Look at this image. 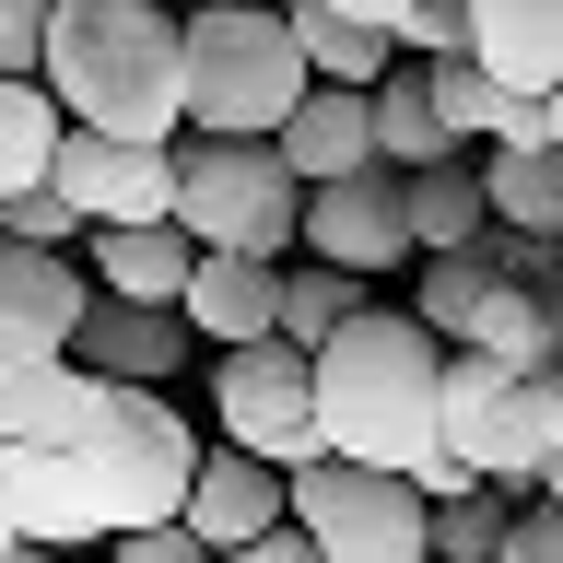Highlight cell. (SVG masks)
I'll use <instances>...</instances> for the list:
<instances>
[{
  "label": "cell",
  "mask_w": 563,
  "mask_h": 563,
  "mask_svg": "<svg viewBox=\"0 0 563 563\" xmlns=\"http://www.w3.org/2000/svg\"><path fill=\"white\" fill-rule=\"evenodd\" d=\"M59 141H70V106L47 95V70H0V200H24L59 176Z\"/></svg>",
  "instance_id": "cell-20"
},
{
  "label": "cell",
  "mask_w": 563,
  "mask_h": 563,
  "mask_svg": "<svg viewBox=\"0 0 563 563\" xmlns=\"http://www.w3.org/2000/svg\"><path fill=\"white\" fill-rule=\"evenodd\" d=\"M47 95L70 106V130L176 141L188 130V12H165V0H59Z\"/></svg>",
  "instance_id": "cell-2"
},
{
  "label": "cell",
  "mask_w": 563,
  "mask_h": 563,
  "mask_svg": "<svg viewBox=\"0 0 563 563\" xmlns=\"http://www.w3.org/2000/svg\"><path fill=\"white\" fill-rule=\"evenodd\" d=\"M376 153H387L399 176H411V165H446V153H457V141H446V118H434V95H422V59L376 82Z\"/></svg>",
  "instance_id": "cell-27"
},
{
  "label": "cell",
  "mask_w": 563,
  "mask_h": 563,
  "mask_svg": "<svg viewBox=\"0 0 563 563\" xmlns=\"http://www.w3.org/2000/svg\"><path fill=\"white\" fill-rule=\"evenodd\" d=\"M282 165L306 176V188H341V176H376V95H352V82H317L294 118H282Z\"/></svg>",
  "instance_id": "cell-15"
},
{
  "label": "cell",
  "mask_w": 563,
  "mask_h": 563,
  "mask_svg": "<svg viewBox=\"0 0 563 563\" xmlns=\"http://www.w3.org/2000/svg\"><path fill=\"white\" fill-rule=\"evenodd\" d=\"M82 493H95V517H106V540L118 528H165V517H188V482H200V434H188V411H176L165 387H106V411H95V434H82Z\"/></svg>",
  "instance_id": "cell-4"
},
{
  "label": "cell",
  "mask_w": 563,
  "mask_h": 563,
  "mask_svg": "<svg viewBox=\"0 0 563 563\" xmlns=\"http://www.w3.org/2000/svg\"><path fill=\"white\" fill-rule=\"evenodd\" d=\"M165 12H176V0H165Z\"/></svg>",
  "instance_id": "cell-46"
},
{
  "label": "cell",
  "mask_w": 563,
  "mask_h": 563,
  "mask_svg": "<svg viewBox=\"0 0 563 563\" xmlns=\"http://www.w3.org/2000/svg\"><path fill=\"white\" fill-rule=\"evenodd\" d=\"M258 12H282V0H258Z\"/></svg>",
  "instance_id": "cell-43"
},
{
  "label": "cell",
  "mask_w": 563,
  "mask_h": 563,
  "mask_svg": "<svg viewBox=\"0 0 563 563\" xmlns=\"http://www.w3.org/2000/svg\"><path fill=\"white\" fill-rule=\"evenodd\" d=\"M317 95L294 12L258 0H188V141H282V118Z\"/></svg>",
  "instance_id": "cell-3"
},
{
  "label": "cell",
  "mask_w": 563,
  "mask_h": 563,
  "mask_svg": "<svg viewBox=\"0 0 563 563\" xmlns=\"http://www.w3.org/2000/svg\"><path fill=\"white\" fill-rule=\"evenodd\" d=\"M211 411H223V446L271 457V470H317L329 457V434H317V352H294V341L211 352Z\"/></svg>",
  "instance_id": "cell-8"
},
{
  "label": "cell",
  "mask_w": 563,
  "mask_h": 563,
  "mask_svg": "<svg viewBox=\"0 0 563 563\" xmlns=\"http://www.w3.org/2000/svg\"><path fill=\"white\" fill-rule=\"evenodd\" d=\"M540 493L563 505V422H552V457H540Z\"/></svg>",
  "instance_id": "cell-38"
},
{
  "label": "cell",
  "mask_w": 563,
  "mask_h": 563,
  "mask_svg": "<svg viewBox=\"0 0 563 563\" xmlns=\"http://www.w3.org/2000/svg\"><path fill=\"white\" fill-rule=\"evenodd\" d=\"M12 540H24V528H12V505H0V552H12Z\"/></svg>",
  "instance_id": "cell-40"
},
{
  "label": "cell",
  "mask_w": 563,
  "mask_h": 563,
  "mask_svg": "<svg viewBox=\"0 0 563 563\" xmlns=\"http://www.w3.org/2000/svg\"><path fill=\"white\" fill-rule=\"evenodd\" d=\"M106 563H223V552H211L188 517H165V528H118V540H106Z\"/></svg>",
  "instance_id": "cell-30"
},
{
  "label": "cell",
  "mask_w": 563,
  "mask_h": 563,
  "mask_svg": "<svg viewBox=\"0 0 563 563\" xmlns=\"http://www.w3.org/2000/svg\"><path fill=\"white\" fill-rule=\"evenodd\" d=\"M329 12H352V24H387V35H399V12H411V0H329Z\"/></svg>",
  "instance_id": "cell-37"
},
{
  "label": "cell",
  "mask_w": 563,
  "mask_h": 563,
  "mask_svg": "<svg viewBox=\"0 0 563 563\" xmlns=\"http://www.w3.org/2000/svg\"><path fill=\"white\" fill-rule=\"evenodd\" d=\"M482 200L505 235H552L563 223V153H505V141H482Z\"/></svg>",
  "instance_id": "cell-24"
},
{
  "label": "cell",
  "mask_w": 563,
  "mask_h": 563,
  "mask_svg": "<svg viewBox=\"0 0 563 563\" xmlns=\"http://www.w3.org/2000/svg\"><path fill=\"white\" fill-rule=\"evenodd\" d=\"M457 47H470V12L457 0H411L399 12V59H457Z\"/></svg>",
  "instance_id": "cell-31"
},
{
  "label": "cell",
  "mask_w": 563,
  "mask_h": 563,
  "mask_svg": "<svg viewBox=\"0 0 563 563\" xmlns=\"http://www.w3.org/2000/svg\"><path fill=\"white\" fill-rule=\"evenodd\" d=\"M282 271L294 258H235V246H200V271H188V329L211 352H246V341H282Z\"/></svg>",
  "instance_id": "cell-13"
},
{
  "label": "cell",
  "mask_w": 563,
  "mask_h": 563,
  "mask_svg": "<svg viewBox=\"0 0 563 563\" xmlns=\"http://www.w3.org/2000/svg\"><path fill=\"white\" fill-rule=\"evenodd\" d=\"M352 317H364V282H352V271H329V258L282 271V341H294V352H329Z\"/></svg>",
  "instance_id": "cell-28"
},
{
  "label": "cell",
  "mask_w": 563,
  "mask_h": 563,
  "mask_svg": "<svg viewBox=\"0 0 563 563\" xmlns=\"http://www.w3.org/2000/svg\"><path fill=\"white\" fill-rule=\"evenodd\" d=\"M223 563H329V552H317L306 528H271V540H246V552H223Z\"/></svg>",
  "instance_id": "cell-36"
},
{
  "label": "cell",
  "mask_w": 563,
  "mask_h": 563,
  "mask_svg": "<svg viewBox=\"0 0 563 563\" xmlns=\"http://www.w3.org/2000/svg\"><path fill=\"white\" fill-rule=\"evenodd\" d=\"M188 528H200L211 552H246V540L294 528V470H271V457H246V446H211L200 482H188Z\"/></svg>",
  "instance_id": "cell-12"
},
{
  "label": "cell",
  "mask_w": 563,
  "mask_h": 563,
  "mask_svg": "<svg viewBox=\"0 0 563 563\" xmlns=\"http://www.w3.org/2000/svg\"><path fill=\"white\" fill-rule=\"evenodd\" d=\"M552 422H563V376H517V364H493V352H446V446H457L470 482L540 505Z\"/></svg>",
  "instance_id": "cell-6"
},
{
  "label": "cell",
  "mask_w": 563,
  "mask_h": 563,
  "mask_svg": "<svg viewBox=\"0 0 563 563\" xmlns=\"http://www.w3.org/2000/svg\"><path fill=\"white\" fill-rule=\"evenodd\" d=\"M422 95H434V118H446L457 153H470V141H493V118H505V82H493L470 47H457V59H422Z\"/></svg>",
  "instance_id": "cell-29"
},
{
  "label": "cell",
  "mask_w": 563,
  "mask_h": 563,
  "mask_svg": "<svg viewBox=\"0 0 563 563\" xmlns=\"http://www.w3.org/2000/svg\"><path fill=\"white\" fill-rule=\"evenodd\" d=\"M422 517H434V493L399 482V470H364V457L294 470V528H306L329 563H434L422 552Z\"/></svg>",
  "instance_id": "cell-7"
},
{
  "label": "cell",
  "mask_w": 563,
  "mask_h": 563,
  "mask_svg": "<svg viewBox=\"0 0 563 563\" xmlns=\"http://www.w3.org/2000/svg\"><path fill=\"white\" fill-rule=\"evenodd\" d=\"M176 223L235 258H294L306 246V176L282 165V141H188L176 153Z\"/></svg>",
  "instance_id": "cell-5"
},
{
  "label": "cell",
  "mask_w": 563,
  "mask_h": 563,
  "mask_svg": "<svg viewBox=\"0 0 563 563\" xmlns=\"http://www.w3.org/2000/svg\"><path fill=\"white\" fill-rule=\"evenodd\" d=\"M47 24L59 0H0V70H47Z\"/></svg>",
  "instance_id": "cell-33"
},
{
  "label": "cell",
  "mask_w": 563,
  "mask_h": 563,
  "mask_svg": "<svg viewBox=\"0 0 563 563\" xmlns=\"http://www.w3.org/2000/svg\"><path fill=\"white\" fill-rule=\"evenodd\" d=\"M317 434H329V457L399 470L422 493H470V470L446 446V341L411 306H364L317 352Z\"/></svg>",
  "instance_id": "cell-1"
},
{
  "label": "cell",
  "mask_w": 563,
  "mask_h": 563,
  "mask_svg": "<svg viewBox=\"0 0 563 563\" xmlns=\"http://www.w3.org/2000/svg\"><path fill=\"white\" fill-rule=\"evenodd\" d=\"M457 12H470V0H457Z\"/></svg>",
  "instance_id": "cell-45"
},
{
  "label": "cell",
  "mask_w": 563,
  "mask_h": 563,
  "mask_svg": "<svg viewBox=\"0 0 563 563\" xmlns=\"http://www.w3.org/2000/svg\"><path fill=\"white\" fill-rule=\"evenodd\" d=\"M0 563H70V552H47V540H12V552H0Z\"/></svg>",
  "instance_id": "cell-39"
},
{
  "label": "cell",
  "mask_w": 563,
  "mask_h": 563,
  "mask_svg": "<svg viewBox=\"0 0 563 563\" xmlns=\"http://www.w3.org/2000/svg\"><path fill=\"white\" fill-rule=\"evenodd\" d=\"M294 12V47H306L317 82H352V95H376L387 70H399V35L387 24H352V12H329V0H282Z\"/></svg>",
  "instance_id": "cell-23"
},
{
  "label": "cell",
  "mask_w": 563,
  "mask_h": 563,
  "mask_svg": "<svg viewBox=\"0 0 563 563\" xmlns=\"http://www.w3.org/2000/svg\"><path fill=\"white\" fill-rule=\"evenodd\" d=\"M493 282H505V271H493L482 246H457V258H422V271H411V317L457 352V341H470V317L493 306Z\"/></svg>",
  "instance_id": "cell-25"
},
{
  "label": "cell",
  "mask_w": 563,
  "mask_h": 563,
  "mask_svg": "<svg viewBox=\"0 0 563 563\" xmlns=\"http://www.w3.org/2000/svg\"><path fill=\"white\" fill-rule=\"evenodd\" d=\"M106 411V376L82 364V352H59V364H12L0 376V434L12 446H82Z\"/></svg>",
  "instance_id": "cell-17"
},
{
  "label": "cell",
  "mask_w": 563,
  "mask_h": 563,
  "mask_svg": "<svg viewBox=\"0 0 563 563\" xmlns=\"http://www.w3.org/2000/svg\"><path fill=\"white\" fill-rule=\"evenodd\" d=\"M176 153L188 141H118V130H70L59 141V188L82 211V235L95 223H176Z\"/></svg>",
  "instance_id": "cell-9"
},
{
  "label": "cell",
  "mask_w": 563,
  "mask_h": 563,
  "mask_svg": "<svg viewBox=\"0 0 563 563\" xmlns=\"http://www.w3.org/2000/svg\"><path fill=\"white\" fill-rule=\"evenodd\" d=\"M0 505H12V528L47 540V552H82V540L106 552V517H95V493H82V457H70V446H12Z\"/></svg>",
  "instance_id": "cell-18"
},
{
  "label": "cell",
  "mask_w": 563,
  "mask_h": 563,
  "mask_svg": "<svg viewBox=\"0 0 563 563\" xmlns=\"http://www.w3.org/2000/svg\"><path fill=\"white\" fill-rule=\"evenodd\" d=\"M493 563H563V505L540 493V505H517V528H505V552Z\"/></svg>",
  "instance_id": "cell-34"
},
{
  "label": "cell",
  "mask_w": 563,
  "mask_h": 563,
  "mask_svg": "<svg viewBox=\"0 0 563 563\" xmlns=\"http://www.w3.org/2000/svg\"><path fill=\"white\" fill-rule=\"evenodd\" d=\"M552 246H563V223H552Z\"/></svg>",
  "instance_id": "cell-44"
},
{
  "label": "cell",
  "mask_w": 563,
  "mask_h": 563,
  "mask_svg": "<svg viewBox=\"0 0 563 563\" xmlns=\"http://www.w3.org/2000/svg\"><path fill=\"white\" fill-rule=\"evenodd\" d=\"M470 59L517 95H563V0H470Z\"/></svg>",
  "instance_id": "cell-19"
},
{
  "label": "cell",
  "mask_w": 563,
  "mask_h": 563,
  "mask_svg": "<svg viewBox=\"0 0 563 563\" xmlns=\"http://www.w3.org/2000/svg\"><path fill=\"white\" fill-rule=\"evenodd\" d=\"M552 317H563V294H552ZM552 376H563V364H552Z\"/></svg>",
  "instance_id": "cell-42"
},
{
  "label": "cell",
  "mask_w": 563,
  "mask_h": 563,
  "mask_svg": "<svg viewBox=\"0 0 563 563\" xmlns=\"http://www.w3.org/2000/svg\"><path fill=\"white\" fill-rule=\"evenodd\" d=\"M0 235H24V246H70V235H82V211H70L59 188H24V200H0Z\"/></svg>",
  "instance_id": "cell-32"
},
{
  "label": "cell",
  "mask_w": 563,
  "mask_h": 563,
  "mask_svg": "<svg viewBox=\"0 0 563 563\" xmlns=\"http://www.w3.org/2000/svg\"><path fill=\"white\" fill-rule=\"evenodd\" d=\"M552 294H563V282H493V306L470 317V341H457V352H493V364H517V376H552V364H563Z\"/></svg>",
  "instance_id": "cell-22"
},
{
  "label": "cell",
  "mask_w": 563,
  "mask_h": 563,
  "mask_svg": "<svg viewBox=\"0 0 563 563\" xmlns=\"http://www.w3.org/2000/svg\"><path fill=\"white\" fill-rule=\"evenodd\" d=\"M82 317H95V294L70 271V246L0 235V376H12V364H59V352L82 341Z\"/></svg>",
  "instance_id": "cell-11"
},
{
  "label": "cell",
  "mask_w": 563,
  "mask_h": 563,
  "mask_svg": "<svg viewBox=\"0 0 563 563\" xmlns=\"http://www.w3.org/2000/svg\"><path fill=\"white\" fill-rule=\"evenodd\" d=\"M505 528H517V493L470 482V493H434V517H422V552H434V563H493V552H505Z\"/></svg>",
  "instance_id": "cell-26"
},
{
  "label": "cell",
  "mask_w": 563,
  "mask_h": 563,
  "mask_svg": "<svg viewBox=\"0 0 563 563\" xmlns=\"http://www.w3.org/2000/svg\"><path fill=\"white\" fill-rule=\"evenodd\" d=\"M306 258H329V271H352V282L422 271V235H411V200H399V165L341 176V188H306Z\"/></svg>",
  "instance_id": "cell-10"
},
{
  "label": "cell",
  "mask_w": 563,
  "mask_h": 563,
  "mask_svg": "<svg viewBox=\"0 0 563 563\" xmlns=\"http://www.w3.org/2000/svg\"><path fill=\"white\" fill-rule=\"evenodd\" d=\"M82 258H95V294H118V306H188L200 235L188 223H95Z\"/></svg>",
  "instance_id": "cell-16"
},
{
  "label": "cell",
  "mask_w": 563,
  "mask_h": 563,
  "mask_svg": "<svg viewBox=\"0 0 563 563\" xmlns=\"http://www.w3.org/2000/svg\"><path fill=\"white\" fill-rule=\"evenodd\" d=\"M399 200H411V235H422V258H457V246H482V235H493V200H482V153L411 165V176H399Z\"/></svg>",
  "instance_id": "cell-21"
},
{
  "label": "cell",
  "mask_w": 563,
  "mask_h": 563,
  "mask_svg": "<svg viewBox=\"0 0 563 563\" xmlns=\"http://www.w3.org/2000/svg\"><path fill=\"white\" fill-rule=\"evenodd\" d=\"M552 141H563V95H552Z\"/></svg>",
  "instance_id": "cell-41"
},
{
  "label": "cell",
  "mask_w": 563,
  "mask_h": 563,
  "mask_svg": "<svg viewBox=\"0 0 563 563\" xmlns=\"http://www.w3.org/2000/svg\"><path fill=\"white\" fill-rule=\"evenodd\" d=\"M188 317L176 306H118V294H95V317H82V364H95L106 387H165V376H188Z\"/></svg>",
  "instance_id": "cell-14"
},
{
  "label": "cell",
  "mask_w": 563,
  "mask_h": 563,
  "mask_svg": "<svg viewBox=\"0 0 563 563\" xmlns=\"http://www.w3.org/2000/svg\"><path fill=\"white\" fill-rule=\"evenodd\" d=\"M493 141H505V153H563V141H552V95H517V82H505V118H493Z\"/></svg>",
  "instance_id": "cell-35"
}]
</instances>
